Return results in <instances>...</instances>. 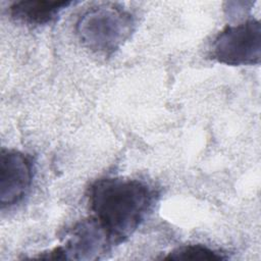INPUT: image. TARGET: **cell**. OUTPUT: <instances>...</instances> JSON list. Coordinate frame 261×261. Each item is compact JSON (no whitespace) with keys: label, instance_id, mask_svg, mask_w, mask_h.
Segmentation results:
<instances>
[{"label":"cell","instance_id":"cell-1","mask_svg":"<svg viewBox=\"0 0 261 261\" xmlns=\"http://www.w3.org/2000/svg\"><path fill=\"white\" fill-rule=\"evenodd\" d=\"M92 217L113 245L129 238L152 212L159 194L142 179L108 176L95 180L87 193Z\"/></svg>","mask_w":261,"mask_h":261},{"label":"cell","instance_id":"cell-2","mask_svg":"<svg viewBox=\"0 0 261 261\" xmlns=\"http://www.w3.org/2000/svg\"><path fill=\"white\" fill-rule=\"evenodd\" d=\"M134 30L132 13L110 2L88 8L75 23V34L83 46L105 56L116 52L129 39Z\"/></svg>","mask_w":261,"mask_h":261},{"label":"cell","instance_id":"cell-3","mask_svg":"<svg viewBox=\"0 0 261 261\" xmlns=\"http://www.w3.org/2000/svg\"><path fill=\"white\" fill-rule=\"evenodd\" d=\"M210 56L219 63L231 66L259 64L261 59L260 21L251 18L226 25L214 38Z\"/></svg>","mask_w":261,"mask_h":261},{"label":"cell","instance_id":"cell-4","mask_svg":"<svg viewBox=\"0 0 261 261\" xmlns=\"http://www.w3.org/2000/svg\"><path fill=\"white\" fill-rule=\"evenodd\" d=\"M114 246L107 232L92 217L75 223L66 233L63 245L48 253H42L39 259L53 260H96L103 257Z\"/></svg>","mask_w":261,"mask_h":261},{"label":"cell","instance_id":"cell-5","mask_svg":"<svg viewBox=\"0 0 261 261\" xmlns=\"http://www.w3.org/2000/svg\"><path fill=\"white\" fill-rule=\"evenodd\" d=\"M35 172L33 158L21 151L2 148L0 153L1 209L20 203L29 194Z\"/></svg>","mask_w":261,"mask_h":261},{"label":"cell","instance_id":"cell-6","mask_svg":"<svg viewBox=\"0 0 261 261\" xmlns=\"http://www.w3.org/2000/svg\"><path fill=\"white\" fill-rule=\"evenodd\" d=\"M71 1L21 0L12 3L9 13L15 20L30 25H44L54 21Z\"/></svg>","mask_w":261,"mask_h":261},{"label":"cell","instance_id":"cell-7","mask_svg":"<svg viewBox=\"0 0 261 261\" xmlns=\"http://www.w3.org/2000/svg\"><path fill=\"white\" fill-rule=\"evenodd\" d=\"M225 253L202 244H190L175 248L169 252L164 260H224Z\"/></svg>","mask_w":261,"mask_h":261}]
</instances>
